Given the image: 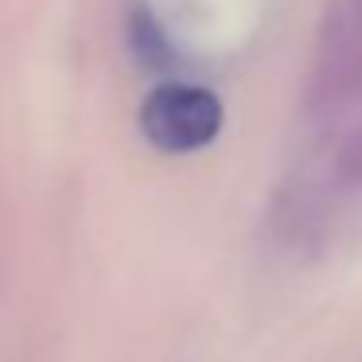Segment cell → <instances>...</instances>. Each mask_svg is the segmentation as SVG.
<instances>
[{
  "label": "cell",
  "instance_id": "obj_1",
  "mask_svg": "<svg viewBox=\"0 0 362 362\" xmlns=\"http://www.w3.org/2000/svg\"><path fill=\"white\" fill-rule=\"evenodd\" d=\"M222 102L203 86L164 82L141 105V133L160 152H199L218 136Z\"/></svg>",
  "mask_w": 362,
  "mask_h": 362
},
{
  "label": "cell",
  "instance_id": "obj_2",
  "mask_svg": "<svg viewBox=\"0 0 362 362\" xmlns=\"http://www.w3.org/2000/svg\"><path fill=\"white\" fill-rule=\"evenodd\" d=\"M129 47H133L136 63L148 66V71H168L172 59H175L164 28L156 24V16H152L144 4H136L133 16H129Z\"/></svg>",
  "mask_w": 362,
  "mask_h": 362
}]
</instances>
